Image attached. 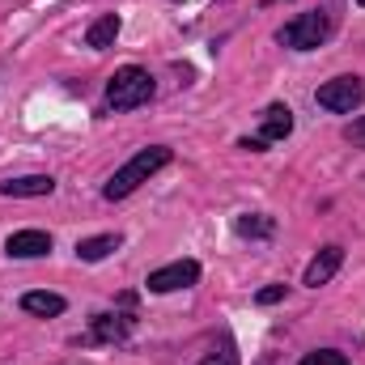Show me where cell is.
<instances>
[{
  "label": "cell",
  "instance_id": "1",
  "mask_svg": "<svg viewBox=\"0 0 365 365\" xmlns=\"http://www.w3.org/2000/svg\"><path fill=\"white\" fill-rule=\"evenodd\" d=\"M170 158H175V153H170L166 145H149V149H140L136 158H128V162H123V166L106 179L102 195H106V200H128L140 182H149L158 170H162V166H170Z\"/></svg>",
  "mask_w": 365,
  "mask_h": 365
},
{
  "label": "cell",
  "instance_id": "2",
  "mask_svg": "<svg viewBox=\"0 0 365 365\" xmlns=\"http://www.w3.org/2000/svg\"><path fill=\"white\" fill-rule=\"evenodd\" d=\"M331 30H336V13L331 9H310V13H297L293 21H284L276 30V38L293 51H314L331 38Z\"/></svg>",
  "mask_w": 365,
  "mask_h": 365
},
{
  "label": "cell",
  "instance_id": "3",
  "mask_svg": "<svg viewBox=\"0 0 365 365\" xmlns=\"http://www.w3.org/2000/svg\"><path fill=\"white\" fill-rule=\"evenodd\" d=\"M153 77L145 73V68H136V64H128V68H119L110 81H106V106L110 110H136V106H145L149 98H153Z\"/></svg>",
  "mask_w": 365,
  "mask_h": 365
},
{
  "label": "cell",
  "instance_id": "4",
  "mask_svg": "<svg viewBox=\"0 0 365 365\" xmlns=\"http://www.w3.org/2000/svg\"><path fill=\"white\" fill-rule=\"evenodd\" d=\"M314 102L323 106V110H336V115H349V110H357L365 102V81L361 77H336V81H323L319 90H314Z\"/></svg>",
  "mask_w": 365,
  "mask_h": 365
},
{
  "label": "cell",
  "instance_id": "5",
  "mask_svg": "<svg viewBox=\"0 0 365 365\" xmlns=\"http://www.w3.org/2000/svg\"><path fill=\"white\" fill-rule=\"evenodd\" d=\"M200 280V264L195 259H175V264H166V268H158V272H149V293H175V289H187V284H195Z\"/></svg>",
  "mask_w": 365,
  "mask_h": 365
},
{
  "label": "cell",
  "instance_id": "6",
  "mask_svg": "<svg viewBox=\"0 0 365 365\" xmlns=\"http://www.w3.org/2000/svg\"><path fill=\"white\" fill-rule=\"evenodd\" d=\"M4 251H9V259H43L51 251V234L47 230H17V234H9Z\"/></svg>",
  "mask_w": 365,
  "mask_h": 365
},
{
  "label": "cell",
  "instance_id": "7",
  "mask_svg": "<svg viewBox=\"0 0 365 365\" xmlns=\"http://www.w3.org/2000/svg\"><path fill=\"white\" fill-rule=\"evenodd\" d=\"M340 264H344V247H323L310 264H306V276H302V284H310V289H319V284H327L331 276L340 272Z\"/></svg>",
  "mask_w": 365,
  "mask_h": 365
},
{
  "label": "cell",
  "instance_id": "8",
  "mask_svg": "<svg viewBox=\"0 0 365 365\" xmlns=\"http://www.w3.org/2000/svg\"><path fill=\"white\" fill-rule=\"evenodd\" d=\"M51 191H56L51 175H26V179L0 182V195H13V200H34V195H51Z\"/></svg>",
  "mask_w": 365,
  "mask_h": 365
},
{
  "label": "cell",
  "instance_id": "9",
  "mask_svg": "<svg viewBox=\"0 0 365 365\" xmlns=\"http://www.w3.org/2000/svg\"><path fill=\"white\" fill-rule=\"evenodd\" d=\"M93 340H102V344H119V340H128L132 336V319L128 314H93Z\"/></svg>",
  "mask_w": 365,
  "mask_h": 365
},
{
  "label": "cell",
  "instance_id": "10",
  "mask_svg": "<svg viewBox=\"0 0 365 365\" xmlns=\"http://www.w3.org/2000/svg\"><path fill=\"white\" fill-rule=\"evenodd\" d=\"M21 310L38 314V319H56V314H64V297L47 293V289H30V293H21Z\"/></svg>",
  "mask_w": 365,
  "mask_h": 365
},
{
  "label": "cell",
  "instance_id": "11",
  "mask_svg": "<svg viewBox=\"0 0 365 365\" xmlns=\"http://www.w3.org/2000/svg\"><path fill=\"white\" fill-rule=\"evenodd\" d=\"M293 132V110L284 106V102H272L268 110H264V123H259V136L264 140H284Z\"/></svg>",
  "mask_w": 365,
  "mask_h": 365
},
{
  "label": "cell",
  "instance_id": "12",
  "mask_svg": "<svg viewBox=\"0 0 365 365\" xmlns=\"http://www.w3.org/2000/svg\"><path fill=\"white\" fill-rule=\"evenodd\" d=\"M123 247V238L119 234H98V238H81L77 242V259L81 264H98V259H106L110 251H119Z\"/></svg>",
  "mask_w": 365,
  "mask_h": 365
},
{
  "label": "cell",
  "instance_id": "13",
  "mask_svg": "<svg viewBox=\"0 0 365 365\" xmlns=\"http://www.w3.org/2000/svg\"><path fill=\"white\" fill-rule=\"evenodd\" d=\"M119 26H123V21H119L115 13H102L90 30H86V47H93V51H106V47L119 38Z\"/></svg>",
  "mask_w": 365,
  "mask_h": 365
},
{
  "label": "cell",
  "instance_id": "14",
  "mask_svg": "<svg viewBox=\"0 0 365 365\" xmlns=\"http://www.w3.org/2000/svg\"><path fill=\"white\" fill-rule=\"evenodd\" d=\"M234 234H238V238H272L276 221H272V217H264V212H255V217H251V212H242V217L234 221Z\"/></svg>",
  "mask_w": 365,
  "mask_h": 365
},
{
  "label": "cell",
  "instance_id": "15",
  "mask_svg": "<svg viewBox=\"0 0 365 365\" xmlns=\"http://www.w3.org/2000/svg\"><path fill=\"white\" fill-rule=\"evenodd\" d=\"M297 365H349V357L336 353V349H319V353H306Z\"/></svg>",
  "mask_w": 365,
  "mask_h": 365
},
{
  "label": "cell",
  "instance_id": "16",
  "mask_svg": "<svg viewBox=\"0 0 365 365\" xmlns=\"http://www.w3.org/2000/svg\"><path fill=\"white\" fill-rule=\"evenodd\" d=\"M200 365H238V353H234V344L225 340L221 349H212V353H208V357H204Z\"/></svg>",
  "mask_w": 365,
  "mask_h": 365
},
{
  "label": "cell",
  "instance_id": "17",
  "mask_svg": "<svg viewBox=\"0 0 365 365\" xmlns=\"http://www.w3.org/2000/svg\"><path fill=\"white\" fill-rule=\"evenodd\" d=\"M284 293H289L284 284H268V289L255 293V302H259V306H276V302H284Z\"/></svg>",
  "mask_w": 365,
  "mask_h": 365
},
{
  "label": "cell",
  "instance_id": "18",
  "mask_svg": "<svg viewBox=\"0 0 365 365\" xmlns=\"http://www.w3.org/2000/svg\"><path fill=\"white\" fill-rule=\"evenodd\" d=\"M344 136H349V140H353L357 149H365V115H361V119H353V123L344 128Z\"/></svg>",
  "mask_w": 365,
  "mask_h": 365
},
{
  "label": "cell",
  "instance_id": "19",
  "mask_svg": "<svg viewBox=\"0 0 365 365\" xmlns=\"http://www.w3.org/2000/svg\"><path fill=\"white\" fill-rule=\"evenodd\" d=\"M264 145H268L264 136H255V140H251V136H247V140H238V149H251V153H264Z\"/></svg>",
  "mask_w": 365,
  "mask_h": 365
}]
</instances>
